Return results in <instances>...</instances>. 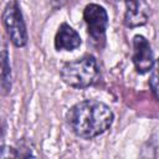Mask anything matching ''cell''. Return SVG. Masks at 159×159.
<instances>
[{
    "label": "cell",
    "mask_w": 159,
    "mask_h": 159,
    "mask_svg": "<svg viewBox=\"0 0 159 159\" xmlns=\"http://www.w3.org/2000/svg\"><path fill=\"white\" fill-rule=\"evenodd\" d=\"M133 63L139 73H147L152 71L154 65L150 45L142 35H135L133 37Z\"/></svg>",
    "instance_id": "5b68a950"
},
{
    "label": "cell",
    "mask_w": 159,
    "mask_h": 159,
    "mask_svg": "<svg viewBox=\"0 0 159 159\" xmlns=\"http://www.w3.org/2000/svg\"><path fill=\"white\" fill-rule=\"evenodd\" d=\"M9 57L6 47L2 50V72H1V88L2 93L7 94L11 88V75H10V65H9Z\"/></svg>",
    "instance_id": "ba28073f"
},
{
    "label": "cell",
    "mask_w": 159,
    "mask_h": 159,
    "mask_svg": "<svg viewBox=\"0 0 159 159\" xmlns=\"http://www.w3.org/2000/svg\"><path fill=\"white\" fill-rule=\"evenodd\" d=\"M98 75L99 68L97 60L91 55L67 62L61 70L63 82L75 88H86L92 86L97 81Z\"/></svg>",
    "instance_id": "7a4b0ae2"
},
{
    "label": "cell",
    "mask_w": 159,
    "mask_h": 159,
    "mask_svg": "<svg viewBox=\"0 0 159 159\" xmlns=\"http://www.w3.org/2000/svg\"><path fill=\"white\" fill-rule=\"evenodd\" d=\"M125 15L124 25L128 27H135L144 25L148 20V4L145 0H125Z\"/></svg>",
    "instance_id": "8992f818"
},
{
    "label": "cell",
    "mask_w": 159,
    "mask_h": 159,
    "mask_svg": "<svg viewBox=\"0 0 159 159\" xmlns=\"http://www.w3.org/2000/svg\"><path fill=\"white\" fill-rule=\"evenodd\" d=\"M2 22L11 42L16 47H24L27 43V31L16 0H10L6 4L2 12Z\"/></svg>",
    "instance_id": "3957f363"
},
{
    "label": "cell",
    "mask_w": 159,
    "mask_h": 159,
    "mask_svg": "<svg viewBox=\"0 0 159 159\" xmlns=\"http://www.w3.org/2000/svg\"><path fill=\"white\" fill-rule=\"evenodd\" d=\"M112 109L98 101H82L75 104L67 113V123L72 132L83 138L92 139L104 133L113 123Z\"/></svg>",
    "instance_id": "6da1fadb"
},
{
    "label": "cell",
    "mask_w": 159,
    "mask_h": 159,
    "mask_svg": "<svg viewBox=\"0 0 159 159\" xmlns=\"http://www.w3.org/2000/svg\"><path fill=\"white\" fill-rule=\"evenodd\" d=\"M81 45V37L76 30L63 22L55 36V47L58 51H72Z\"/></svg>",
    "instance_id": "52a82bcc"
},
{
    "label": "cell",
    "mask_w": 159,
    "mask_h": 159,
    "mask_svg": "<svg viewBox=\"0 0 159 159\" xmlns=\"http://www.w3.org/2000/svg\"><path fill=\"white\" fill-rule=\"evenodd\" d=\"M83 19L89 36L96 42H103L108 27V15L104 7L98 4H88L83 10Z\"/></svg>",
    "instance_id": "277c9868"
},
{
    "label": "cell",
    "mask_w": 159,
    "mask_h": 159,
    "mask_svg": "<svg viewBox=\"0 0 159 159\" xmlns=\"http://www.w3.org/2000/svg\"><path fill=\"white\" fill-rule=\"evenodd\" d=\"M149 84H150V88H152V92H153L154 97L159 101V58L153 65Z\"/></svg>",
    "instance_id": "9c48e42d"
}]
</instances>
